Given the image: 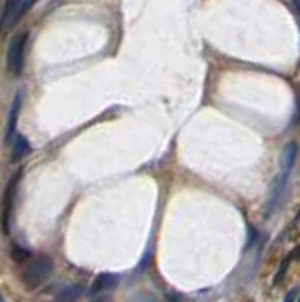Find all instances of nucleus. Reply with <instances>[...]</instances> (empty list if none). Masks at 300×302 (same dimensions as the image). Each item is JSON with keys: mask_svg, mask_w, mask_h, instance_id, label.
I'll use <instances>...</instances> for the list:
<instances>
[{"mask_svg": "<svg viewBox=\"0 0 300 302\" xmlns=\"http://www.w3.org/2000/svg\"><path fill=\"white\" fill-rule=\"evenodd\" d=\"M287 181H289V176H283V174H280V176L274 179L272 189H270V198H268V202H266V217L272 216L276 212V208L280 206V202L283 200V195L287 191Z\"/></svg>", "mask_w": 300, "mask_h": 302, "instance_id": "obj_5", "label": "nucleus"}, {"mask_svg": "<svg viewBox=\"0 0 300 302\" xmlns=\"http://www.w3.org/2000/svg\"><path fill=\"white\" fill-rule=\"evenodd\" d=\"M0 302H4V298H2V295H0Z\"/></svg>", "mask_w": 300, "mask_h": 302, "instance_id": "obj_16", "label": "nucleus"}, {"mask_svg": "<svg viewBox=\"0 0 300 302\" xmlns=\"http://www.w3.org/2000/svg\"><path fill=\"white\" fill-rule=\"evenodd\" d=\"M21 176H23V170H17V172L13 174L10 183L6 185L4 197H2V214H0V219H2V230H4V235H10V221H12L13 204H15V195H17Z\"/></svg>", "mask_w": 300, "mask_h": 302, "instance_id": "obj_3", "label": "nucleus"}, {"mask_svg": "<svg viewBox=\"0 0 300 302\" xmlns=\"http://www.w3.org/2000/svg\"><path fill=\"white\" fill-rule=\"evenodd\" d=\"M298 302H300V298H298Z\"/></svg>", "mask_w": 300, "mask_h": 302, "instance_id": "obj_17", "label": "nucleus"}, {"mask_svg": "<svg viewBox=\"0 0 300 302\" xmlns=\"http://www.w3.org/2000/svg\"><path fill=\"white\" fill-rule=\"evenodd\" d=\"M296 295H298V289L294 287V289L289 291V295L285 296V302H294V298H296Z\"/></svg>", "mask_w": 300, "mask_h": 302, "instance_id": "obj_13", "label": "nucleus"}, {"mask_svg": "<svg viewBox=\"0 0 300 302\" xmlns=\"http://www.w3.org/2000/svg\"><path fill=\"white\" fill-rule=\"evenodd\" d=\"M287 268H289V263L287 261H283L282 265H280V272L276 274V277H274V285H278L280 282L283 280V276H285V272H287Z\"/></svg>", "mask_w": 300, "mask_h": 302, "instance_id": "obj_12", "label": "nucleus"}, {"mask_svg": "<svg viewBox=\"0 0 300 302\" xmlns=\"http://www.w3.org/2000/svg\"><path fill=\"white\" fill-rule=\"evenodd\" d=\"M27 40H29V32L23 31L15 34L12 38V42H10V48H8V70H10V74L12 76H21L23 72V64H25V45H27Z\"/></svg>", "mask_w": 300, "mask_h": 302, "instance_id": "obj_2", "label": "nucleus"}, {"mask_svg": "<svg viewBox=\"0 0 300 302\" xmlns=\"http://www.w3.org/2000/svg\"><path fill=\"white\" fill-rule=\"evenodd\" d=\"M32 6H34V2H31V0L29 2H15V0L6 2L4 4V12H2V19H0V34L8 31L10 27L15 25Z\"/></svg>", "mask_w": 300, "mask_h": 302, "instance_id": "obj_4", "label": "nucleus"}, {"mask_svg": "<svg viewBox=\"0 0 300 302\" xmlns=\"http://www.w3.org/2000/svg\"><path fill=\"white\" fill-rule=\"evenodd\" d=\"M291 255H293V259H296V261H300V246L296 247V249H294L293 253H291Z\"/></svg>", "mask_w": 300, "mask_h": 302, "instance_id": "obj_14", "label": "nucleus"}, {"mask_svg": "<svg viewBox=\"0 0 300 302\" xmlns=\"http://www.w3.org/2000/svg\"><path fill=\"white\" fill-rule=\"evenodd\" d=\"M29 257H31V251H29V249H25V247H21V246L12 247V259L15 261V263H25Z\"/></svg>", "mask_w": 300, "mask_h": 302, "instance_id": "obj_11", "label": "nucleus"}, {"mask_svg": "<svg viewBox=\"0 0 300 302\" xmlns=\"http://www.w3.org/2000/svg\"><path fill=\"white\" fill-rule=\"evenodd\" d=\"M117 280L119 277L115 276V274H100V276H96V280L93 282V287H91V293L93 295H98V293H102V291H108L112 289V287H115L117 285Z\"/></svg>", "mask_w": 300, "mask_h": 302, "instance_id": "obj_8", "label": "nucleus"}, {"mask_svg": "<svg viewBox=\"0 0 300 302\" xmlns=\"http://www.w3.org/2000/svg\"><path fill=\"white\" fill-rule=\"evenodd\" d=\"M51 272H53V261L47 255H40L27 265L23 272V284L29 291H34L49 280Z\"/></svg>", "mask_w": 300, "mask_h": 302, "instance_id": "obj_1", "label": "nucleus"}, {"mask_svg": "<svg viewBox=\"0 0 300 302\" xmlns=\"http://www.w3.org/2000/svg\"><path fill=\"white\" fill-rule=\"evenodd\" d=\"M31 153V144L23 134H17L15 140H13V149H12V160L17 162V160L25 159L27 155Z\"/></svg>", "mask_w": 300, "mask_h": 302, "instance_id": "obj_9", "label": "nucleus"}, {"mask_svg": "<svg viewBox=\"0 0 300 302\" xmlns=\"http://www.w3.org/2000/svg\"><path fill=\"white\" fill-rule=\"evenodd\" d=\"M298 221H300V212H298V216L294 217V223H298Z\"/></svg>", "mask_w": 300, "mask_h": 302, "instance_id": "obj_15", "label": "nucleus"}, {"mask_svg": "<svg viewBox=\"0 0 300 302\" xmlns=\"http://www.w3.org/2000/svg\"><path fill=\"white\" fill-rule=\"evenodd\" d=\"M85 293V287L80 284L76 285H68V287H64L59 295L55 296V302H76L80 300V296Z\"/></svg>", "mask_w": 300, "mask_h": 302, "instance_id": "obj_10", "label": "nucleus"}, {"mask_svg": "<svg viewBox=\"0 0 300 302\" xmlns=\"http://www.w3.org/2000/svg\"><path fill=\"white\" fill-rule=\"evenodd\" d=\"M296 157H298V144L296 142L287 144L282 151V157H280V165H282V172L280 174H283V176H291Z\"/></svg>", "mask_w": 300, "mask_h": 302, "instance_id": "obj_6", "label": "nucleus"}, {"mask_svg": "<svg viewBox=\"0 0 300 302\" xmlns=\"http://www.w3.org/2000/svg\"><path fill=\"white\" fill-rule=\"evenodd\" d=\"M21 100H23V95L17 92L15 99L12 102V108H10V115H8V127H6V142L15 138V129H17V118L19 111H21Z\"/></svg>", "mask_w": 300, "mask_h": 302, "instance_id": "obj_7", "label": "nucleus"}]
</instances>
